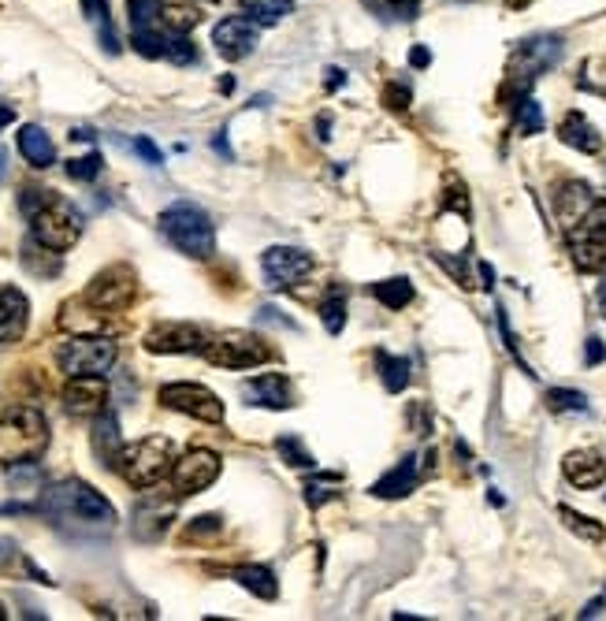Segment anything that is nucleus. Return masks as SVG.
Instances as JSON below:
<instances>
[{
  "instance_id": "obj_1",
  "label": "nucleus",
  "mask_w": 606,
  "mask_h": 621,
  "mask_svg": "<svg viewBox=\"0 0 606 621\" xmlns=\"http://www.w3.org/2000/svg\"><path fill=\"white\" fill-rule=\"evenodd\" d=\"M19 209H23V216L30 220V238H34L38 246H49V250L64 253L79 242L82 212L67 198H60L56 190L27 186V190L19 194Z\"/></svg>"
},
{
  "instance_id": "obj_2",
  "label": "nucleus",
  "mask_w": 606,
  "mask_h": 621,
  "mask_svg": "<svg viewBox=\"0 0 606 621\" xmlns=\"http://www.w3.org/2000/svg\"><path fill=\"white\" fill-rule=\"evenodd\" d=\"M38 510H45L56 525H75V529H112V521H116V510L105 495L75 476L56 480L53 488L41 491Z\"/></svg>"
},
{
  "instance_id": "obj_3",
  "label": "nucleus",
  "mask_w": 606,
  "mask_h": 621,
  "mask_svg": "<svg viewBox=\"0 0 606 621\" xmlns=\"http://www.w3.org/2000/svg\"><path fill=\"white\" fill-rule=\"evenodd\" d=\"M49 447V424L45 413L34 406H12L0 417V465H23L41 458Z\"/></svg>"
},
{
  "instance_id": "obj_4",
  "label": "nucleus",
  "mask_w": 606,
  "mask_h": 621,
  "mask_svg": "<svg viewBox=\"0 0 606 621\" xmlns=\"http://www.w3.org/2000/svg\"><path fill=\"white\" fill-rule=\"evenodd\" d=\"M160 235L172 242L175 250L186 253V257H212L216 250V227H212L209 212L198 209V205H190V201H175L168 209L160 212Z\"/></svg>"
},
{
  "instance_id": "obj_5",
  "label": "nucleus",
  "mask_w": 606,
  "mask_h": 621,
  "mask_svg": "<svg viewBox=\"0 0 606 621\" xmlns=\"http://www.w3.org/2000/svg\"><path fill=\"white\" fill-rule=\"evenodd\" d=\"M172 454H175L172 439L145 436V439H138V443H131V447L119 450V458L112 469H119V476H123L131 488H153V484H160L164 476L172 473V465H175Z\"/></svg>"
},
{
  "instance_id": "obj_6",
  "label": "nucleus",
  "mask_w": 606,
  "mask_h": 621,
  "mask_svg": "<svg viewBox=\"0 0 606 621\" xmlns=\"http://www.w3.org/2000/svg\"><path fill=\"white\" fill-rule=\"evenodd\" d=\"M116 343L105 335H75L56 346V365L67 376H105L116 365Z\"/></svg>"
},
{
  "instance_id": "obj_7",
  "label": "nucleus",
  "mask_w": 606,
  "mask_h": 621,
  "mask_svg": "<svg viewBox=\"0 0 606 621\" xmlns=\"http://www.w3.org/2000/svg\"><path fill=\"white\" fill-rule=\"evenodd\" d=\"M562 56V38L554 34H540V38H528L510 60V79H506V97H525L528 86L540 79L543 71Z\"/></svg>"
},
{
  "instance_id": "obj_8",
  "label": "nucleus",
  "mask_w": 606,
  "mask_h": 621,
  "mask_svg": "<svg viewBox=\"0 0 606 621\" xmlns=\"http://www.w3.org/2000/svg\"><path fill=\"white\" fill-rule=\"evenodd\" d=\"M205 357L216 369H257L264 361H272V350L253 331H220L209 339Z\"/></svg>"
},
{
  "instance_id": "obj_9",
  "label": "nucleus",
  "mask_w": 606,
  "mask_h": 621,
  "mask_svg": "<svg viewBox=\"0 0 606 621\" xmlns=\"http://www.w3.org/2000/svg\"><path fill=\"white\" fill-rule=\"evenodd\" d=\"M573 261L584 272H603L606 268V201H595L588 216L566 231Z\"/></svg>"
},
{
  "instance_id": "obj_10",
  "label": "nucleus",
  "mask_w": 606,
  "mask_h": 621,
  "mask_svg": "<svg viewBox=\"0 0 606 621\" xmlns=\"http://www.w3.org/2000/svg\"><path fill=\"white\" fill-rule=\"evenodd\" d=\"M160 402L175 413H186V417H194V421H205V424H220L224 421V402L212 395L205 384H164L160 387Z\"/></svg>"
},
{
  "instance_id": "obj_11",
  "label": "nucleus",
  "mask_w": 606,
  "mask_h": 621,
  "mask_svg": "<svg viewBox=\"0 0 606 621\" xmlns=\"http://www.w3.org/2000/svg\"><path fill=\"white\" fill-rule=\"evenodd\" d=\"M317 268L313 253L298 250V246H272V250L261 253V272L264 283L272 291H287V287H298L309 272Z\"/></svg>"
},
{
  "instance_id": "obj_12",
  "label": "nucleus",
  "mask_w": 606,
  "mask_h": 621,
  "mask_svg": "<svg viewBox=\"0 0 606 621\" xmlns=\"http://www.w3.org/2000/svg\"><path fill=\"white\" fill-rule=\"evenodd\" d=\"M205 346H209V335L198 324H186V320H164V324L145 331L149 354H205Z\"/></svg>"
},
{
  "instance_id": "obj_13",
  "label": "nucleus",
  "mask_w": 606,
  "mask_h": 621,
  "mask_svg": "<svg viewBox=\"0 0 606 621\" xmlns=\"http://www.w3.org/2000/svg\"><path fill=\"white\" fill-rule=\"evenodd\" d=\"M172 488L175 495H198V491L212 488L220 476V454L212 450H190L172 465Z\"/></svg>"
},
{
  "instance_id": "obj_14",
  "label": "nucleus",
  "mask_w": 606,
  "mask_h": 621,
  "mask_svg": "<svg viewBox=\"0 0 606 621\" xmlns=\"http://www.w3.org/2000/svg\"><path fill=\"white\" fill-rule=\"evenodd\" d=\"M212 45L224 60H246L257 49V23L250 15H227L212 27Z\"/></svg>"
},
{
  "instance_id": "obj_15",
  "label": "nucleus",
  "mask_w": 606,
  "mask_h": 621,
  "mask_svg": "<svg viewBox=\"0 0 606 621\" xmlns=\"http://www.w3.org/2000/svg\"><path fill=\"white\" fill-rule=\"evenodd\" d=\"M134 298V276L131 268H108L101 276L90 283V291H86V302L97 309V313H112V309H123V305Z\"/></svg>"
},
{
  "instance_id": "obj_16",
  "label": "nucleus",
  "mask_w": 606,
  "mask_h": 621,
  "mask_svg": "<svg viewBox=\"0 0 606 621\" xmlns=\"http://www.w3.org/2000/svg\"><path fill=\"white\" fill-rule=\"evenodd\" d=\"M64 410L71 417H97L108 410V384L105 376H71L64 387Z\"/></svg>"
},
{
  "instance_id": "obj_17",
  "label": "nucleus",
  "mask_w": 606,
  "mask_h": 621,
  "mask_svg": "<svg viewBox=\"0 0 606 621\" xmlns=\"http://www.w3.org/2000/svg\"><path fill=\"white\" fill-rule=\"evenodd\" d=\"M175 514L172 499H160V495H145L142 503L134 506L131 514V532L138 540H160L168 532V521Z\"/></svg>"
},
{
  "instance_id": "obj_18",
  "label": "nucleus",
  "mask_w": 606,
  "mask_h": 621,
  "mask_svg": "<svg viewBox=\"0 0 606 621\" xmlns=\"http://www.w3.org/2000/svg\"><path fill=\"white\" fill-rule=\"evenodd\" d=\"M242 398H246V406H264V410H287V406H294L287 376H279V372H261V376L246 380L242 384Z\"/></svg>"
},
{
  "instance_id": "obj_19",
  "label": "nucleus",
  "mask_w": 606,
  "mask_h": 621,
  "mask_svg": "<svg viewBox=\"0 0 606 621\" xmlns=\"http://www.w3.org/2000/svg\"><path fill=\"white\" fill-rule=\"evenodd\" d=\"M30 320V302L27 294L12 287V283H0V343H15Z\"/></svg>"
},
{
  "instance_id": "obj_20",
  "label": "nucleus",
  "mask_w": 606,
  "mask_h": 621,
  "mask_svg": "<svg viewBox=\"0 0 606 621\" xmlns=\"http://www.w3.org/2000/svg\"><path fill=\"white\" fill-rule=\"evenodd\" d=\"M562 473L573 488H599L606 480V462L595 454V450H573L566 462H562Z\"/></svg>"
},
{
  "instance_id": "obj_21",
  "label": "nucleus",
  "mask_w": 606,
  "mask_h": 621,
  "mask_svg": "<svg viewBox=\"0 0 606 621\" xmlns=\"http://www.w3.org/2000/svg\"><path fill=\"white\" fill-rule=\"evenodd\" d=\"M15 146H19V153H23V160H27L30 168H49V164H56L53 138L38 123H23L19 134H15Z\"/></svg>"
},
{
  "instance_id": "obj_22",
  "label": "nucleus",
  "mask_w": 606,
  "mask_h": 621,
  "mask_svg": "<svg viewBox=\"0 0 606 621\" xmlns=\"http://www.w3.org/2000/svg\"><path fill=\"white\" fill-rule=\"evenodd\" d=\"M119 450H123V439H119V421L116 413L105 410L97 413V424H93V454L101 465H116Z\"/></svg>"
},
{
  "instance_id": "obj_23",
  "label": "nucleus",
  "mask_w": 606,
  "mask_h": 621,
  "mask_svg": "<svg viewBox=\"0 0 606 621\" xmlns=\"http://www.w3.org/2000/svg\"><path fill=\"white\" fill-rule=\"evenodd\" d=\"M595 205V194L588 190L584 183H566L562 186V194H558V220H562V227H573L580 224L584 216H588V209Z\"/></svg>"
},
{
  "instance_id": "obj_24",
  "label": "nucleus",
  "mask_w": 606,
  "mask_h": 621,
  "mask_svg": "<svg viewBox=\"0 0 606 621\" xmlns=\"http://www.w3.org/2000/svg\"><path fill=\"white\" fill-rule=\"evenodd\" d=\"M413 484H417V458L409 454V458H402L391 473L380 476V480L372 484V495H380V499H402V495L413 491Z\"/></svg>"
},
{
  "instance_id": "obj_25",
  "label": "nucleus",
  "mask_w": 606,
  "mask_h": 621,
  "mask_svg": "<svg viewBox=\"0 0 606 621\" xmlns=\"http://www.w3.org/2000/svg\"><path fill=\"white\" fill-rule=\"evenodd\" d=\"M558 138H562L569 149H580V153H599V149H603V138H599V131H595L592 123L580 116V112H569V116L562 119Z\"/></svg>"
},
{
  "instance_id": "obj_26",
  "label": "nucleus",
  "mask_w": 606,
  "mask_h": 621,
  "mask_svg": "<svg viewBox=\"0 0 606 621\" xmlns=\"http://www.w3.org/2000/svg\"><path fill=\"white\" fill-rule=\"evenodd\" d=\"M235 581L246 588L250 595H257V599H276L279 595V581L276 573L268 566H242L235 569Z\"/></svg>"
},
{
  "instance_id": "obj_27",
  "label": "nucleus",
  "mask_w": 606,
  "mask_h": 621,
  "mask_svg": "<svg viewBox=\"0 0 606 621\" xmlns=\"http://www.w3.org/2000/svg\"><path fill=\"white\" fill-rule=\"evenodd\" d=\"M82 15L90 19L97 34H101V45H105L108 56L119 53V38L116 30H112V12H108V0H82Z\"/></svg>"
},
{
  "instance_id": "obj_28",
  "label": "nucleus",
  "mask_w": 606,
  "mask_h": 621,
  "mask_svg": "<svg viewBox=\"0 0 606 621\" xmlns=\"http://www.w3.org/2000/svg\"><path fill=\"white\" fill-rule=\"evenodd\" d=\"M290 0H242V12L250 15L257 27H276L290 15Z\"/></svg>"
},
{
  "instance_id": "obj_29",
  "label": "nucleus",
  "mask_w": 606,
  "mask_h": 621,
  "mask_svg": "<svg viewBox=\"0 0 606 621\" xmlns=\"http://www.w3.org/2000/svg\"><path fill=\"white\" fill-rule=\"evenodd\" d=\"M376 365H380V380L391 395L406 391V384H409V361L406 357H395V354H387V350H380V354H376Z\"/></svg>"
},
{
  "instance_id": "obj_30",
  "label": "nucleus",
  "mask_w": 606,
  "mask_h": 621,
  "mask_svg": "<svg viewBox=\"0 0 606 621\" xmlns=\"http://www.w3.org/2000/svg\"><path fill=\"white\" fill-rule=\"evenodd\" d=\"M372 298L387 309H406L413 302V283L409 279H383V283H372Z\"/></svg>"
},
{
  "instance_id": "obj_31",
  "label": "nucleus",
  "mask_w": 606,
  "mask_h": 621,
  "mask_svg": "<svg viewBox=\"0 0 606 621\" xmlns=\"http://www.w3.org/2000/svg\"><path fill=\"white\" fill-rule=\"evenodd\" d=\"M369 12H376L387 23H413L421 15V4L417 0H365Z\"/></svg>"
},
{
  "instance_id": "obj_32",
  "label": "nucleus",
  "mask_w": 606,
  "mask_h": 621,
  "mask_svg": "<svg viewBox=\"0 0 606 621\" xmlns=\"http://www.w3.org/2000/svg\"><path fill=\"white\" fill-rule=\"evenodd\" d=\"M514 127H517V134H540L543 131V108H540V101H532V97H517L514 105Z\"/></svg>"
},
{
  "instance_id": "obj_33",
  "label": "nucleus",
  "mask_w": 606,
  "mask_h": 621,
  "mask_svg": "<svg viewBox=\"0 0 606 621\" xmlns=\"http://www.w3.org/2000/svg\"><path fill=\"white\" fill-rule=\"evenodd\" d=\"M320 320H324V328L331 331V335H339L346 324V291L343 287H331L328 294H324V302H320Z\"/></svg>"
},
{
  "instance_id": "obj_34",
  "label": "nucleus",
  "mask_w": 606,
  "mask_h": 621,
  "mask_svg": "<svg viewBox=\"0 0 606 621\" xmlns=\"http://www.w3.org/2000/svg\"><path fill=\"white\" fill-rule=\"evenodd\" d=\"M339 476L335 473H324V476H317V480H309L305 484V503L313 506V510H320L324 503H331V499H339Z\"/></svg>"
},
{
  "instance_id": "obj_35",
  "label": "nucleus",
  "mask_w": 606,
  "mask_h": 621,
  "mask_svg": "<svg viewBox=\"0 0 606 621\" xmlns=\"http://www.w3.org/2000/svg\"><path fill=\"white\" fill-rule=\"evenodd\" d=\"M276 450H279V458H283V462H290L294 465V469H313V454H309V450L302 447V439L298 436H279L276 439Z\"/></svg>"
},
{
  "instance_id": "obj_36",
  "label": "nucleus",
  "mask_w": 606,
  "mask_h": 621,
  "mask_svg": "<svg viewBox=\"0 0 606 621\" xmlns=\"http://www.w3.org/2000/svg\"><path fill=\"white\" fill-rule=\"evenodd\" d=\"M101 168H105V157L93 149V153H86V157H75L67 160V175L75 179V183H93L97 175H101Z\"/></svg>"
},
{
  "instance_id": "obj_37",
  "label": "nucleus",
  "mask_w": 606,
  "mask_h": 621,
  "mask_svg": "<svg viewBox=\"0 0 606 621\" xmlns=\"http://www.w3.org/2000/svg\"><path fill=\"white\" fill-rule=\"evenodd\" d=\"M547 406L554 413H588V398L580 391H569V387H554V391H547Z\"/></svg>"
},
{
  "instance_id": "obj_38",
  "label": "nucleus",
  "mask_w": 606,
  "mask_h": 621,
  "mask_svg": "<svg viewBox=\"0 0 606 621\" xmlns=\"http://www.w3.org/2000/svg\"><path fill=\"white\" fill-rule=\"evenodd\" d=\"M562 521H566L569 529L577 532L580 540H588V543L603 540V525H599V521H592V517L577 514V510H569V506H562Z\"/></svg>"
},
{
  "instance_id": "obj_39",
  "label": "nucleus",
  "mask_w": 606,
  "mask_h": 621,
  "mask_svg": "<svg viewBox=\"0 0 606 621\" xmlns=\"http://www.w3.org/2000/svg\"><path fill=\"white\" fill-rule=\"evenodd\" d=\"M164 56L172 60V64L186 67L198 60V49H194V41L186 38V34H168V49H164Z\"/></svg>"
},
{
  "instance_id": "obj_40",
  "label": "nucleus",
  "mask_w": 606,
  "mask_h": 621,
  "mask_svg": "<svg viewBox=\"0 0 606 621\" xmlns=\"http://www.w3.org/2000/svg\"><path fill=\"white\" fill-rule=\"evenodd\" d=\"M409 97H413V93H409V82L406 79H395L391 86H387V90H383V105L395 108V112H402V108H409Z\"/></svg>"
},
{
  "instance_id": "obj_41",
  "label": "nucleus",
  "mask_w": 606,
  "mask_h": 621,
  "mask_svg": "<svg viewBox=\"0 0 606 621\" xmlns=\"http://www.w3.org/2000/svg\"><path fill=\"white\" fill-rule=\"evenodd\" d=\"M131 149H134V153H138V157L145 160V164H153V168H160V164H164V153H160V149L153 146V142H149L145 134H138V138H134V142H131Z\"/></svg>"
},
{
  "instance_id": "obj_42",
  "label": "nucleus",
  "mask_w": 606,
  "mask_h": 621,
  "mask_svg": "<svg viewBox=\"0 0 606 621\" xmlns=\"http://www.w3.org/2000/svg\"><path fill=\"white\" fill-rule=\"evenodd\" d=\"M190 536H205V532H220V517L216 514H205V517H194V525H190Z\"/></svg>"
},
{
  "instance_id": "obj_43",
  "label": "nucleus",
  "mask_w": 606,
  "mask_h": 621,
  "mask_svg": "<svg viewBox=\"0 0 606 621\" xmlns=\"http://www.w3.org/2000/svg\"><path fill=\"white\" fill-rule=\"evenodd\" d=\"M584 361H588V365H599V361H606V346H603V339H599V335H592V339H588V354H584Z\"/></svg>"
},
{
  "instance_id": "obj_44",
  "label": "nucleus",
  "mask_w": 606,
  "mask_h": 621,
  "mask_svg": "<svg viewBox=\"0 0 606 621\" xmlns=\"http://www.w3.org/2000/svg\"><path fill=\"white\" fill-rule=\"evenodd\" d=\"M409 60H413V67H428V60H432V56H428V49H413V56H409Z\"/></svg>"
},
{
  "instance_id": "obj_45",
  "label": "nucleus",
  "mask_w": 606,
  "mask_h": 621,
  "mask_svg": "<svg viewBox=\"0 0 606 621\" xmlns=\"http://www.w3.org/2000/svg\"><path fill=\"white\" fill-rule=\"evenodd\" d=\"M339 86H343V71H339V67H331L328 71V90H339Z\"/></svg>"
},
{
  "instance_id": "obj_46",
  "label": "nucleus",
  "mask_w": 606,
  "mask_h": 621,
  "mask_svg": "<svg viewBox=\"0 0 606 621\" xmlns=\"http://www.w3.org/2000/svg\"><path fill=\"white\" fill-rule=\"evenodd\" d=\"M12 119H15V108L12 105H0V127H8Z\"/></svg>"
},
{
  "instance_id": "obj_47",
  "label": "nucleus",
  "mask_w": 606,
  "mask_h": 621,
  "mask_svg": "<svg viewBox=\"0 0 606 621\" xmlns=\"http://www.w3.org/2000/svg\"><path fill=\"white\" fill-rule=\"evenodd\" d=\"M603 610V599H595V603H588V607L580 610V618H592V614H599Z\"/></svg>"
},
{
  "instance_id": "obj_48",
  "label": "nucleus",
  "mask_w": 606,
  "mask_h": 621,
  "mask_svg": "<svg viewBox=\"0 0 606 621\" xmlns=\"http://www.w3.org/2000/svg\"><path fill=\"white\" fill-rule=\"evenodd\" d=\"M599 309H603V317H606V276H603V283H599Z\"/></svg>"
},
{
  "instance_id": "obj_49",
  "label": "nucleus",
  "mask_w": 606,
  "mask_h": 621,
  "mask_svg": "<svg viewBox=\"0 0 606 621\" xmlns=\"http://www.w3.org/2000/svg\"><path fill=\"white\" fill-rule=\"evenodd\" d=\"M4 172H8V153L0 149V183H4Z\"/></svg>"
},
{
  "instance_id": "obj_50",
  "label": "nucleus",
  "mask_w": 606,
  "mask_h": 621,
  "mask_svg": "<svg viewBox=\"0 0 606 621\" xmlns=\"http://www.w3.org/2000/svg\"><path fill=\"white\" fill-rule=\"evenodd\" d=\"M506 8H528V0H506Z\"/></svg>"
},
{
  "instance_id": "obj_51",
  "label": "nucleus",
  "mask_w": 606,
  "mask_h": 621,
  "mask_svg": "<svg viewBox=\"0 0 606 621\" xmlns=\"http://www.w3.org/2000/svg\"><path fill=\"white\" fill-rule=\"evenodd\" d=\"M4 618H8V610H4V603H0V621H4Z\"/></svg>"
}]
</instances>
